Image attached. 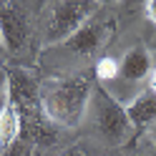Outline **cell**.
Listing matches in <instances>:
<instances>
[{"instance_id":"6","label":"cell","mask_w":156,"mask_h":156,"mask_svg":"<svg viewBox=\"0 0 156 156\" xmlns=\"http://www.w3.org/2000/svg\"><path fill=\"white\" fill-rule=\"evenodd\" d=\"M154 71V63H151V53L149 48L136 43L131 45L129 51L123 53L121 63H119V76H116V81H126V83H139L144 78H149Z\"/></svg>"},{"instance_id":"13","label":"cell","mask_w":156,"mask_h":156,"mask_svg":"<svg viewBox=\"0 0 156 156\" xmlns=\"http://www.w3.org/2000/svg\"><path fill=\"white\" fill-rule=\"evenodd\" d=\"M5 86H8V76H5V73H0V93L5 91Z\"/></svg>"},{"instance_id":"11","label":"cell","mask_w":156,"mask_h":156,"mask_svg":"<svg viewBox=\"0 0 156 156\" xmlns=\"http://www.w3.org/2000/svg\"><path fill=\"white\" fill-rule=\"evenodd\" d=\"M63 156H88V154H86V149H81V146H71Z\"/></svg>"},{"instance_id":"2","label":"cell","mask_w":156,"mask_h":156,"mask_svg":"<svg viewBox=\"0 0 156 156\" xmlns=\"http://www.w3.org/2000/svg\"><path fill=\"white\" fill-rule=\"evenodd\" d=\"M88 111L93 113L96 131H98L108 144L121 146L131 136L133 129H131L129 113H126V106L116 98L113 93H108L106 88H101V86H98V88H93Z\"/></svg>"},{"instance_id":"14","label":"cell","mask_w":156,"mask_h":156,"mask_svg":"<svg viewBox=\"0 0 156 156\" xmlns=\"http://www.w3.org/2000/svg\"><path fill=\"white\" fill-rule=\"evenodd\" d=\"M5 93H8V86H5V91L0 93V108H3V101H5Z\"/></svg>"},{"instance_id":"8","label":"cell","mask_w":156,"mask_h":156,"mask_svg":"<svg viewBox=\"0 0 156 156\" xmlns=\"http://www.w3.org/2000/svg\"><path fill=\"white\" fill-rule=\"evenodd\" d=\"M126 113H129L131 129H139V131L154 129L156 126V93L149 88L136 93L126 106Z\"/></svg>"},{"instance_id":"5","label":"cell","mask_w":156,"mask_h":156,"mask_svg":"<svg viewBox=\"0 0 156 156\" xmlns=\"http://www.w3.org/2000/svg\"><path fill=\"white\" fill-rule=\"evenodd\" d=\"M113 33V20L108 15H101L96 13L88 23H86L83 28H78V30L68 38V41L63 43L71 53H81V55H91L96 51H101V48L106 45V41L111 38Z\"/></svg>"},{"instance_id":"15","label":"cell","mask_w":156,"mask_h":156,"mask_svg":"<svg viewBox=\"0 0 156 156\" xmlns=\"http://www.w3.org/2000/svg\"><path fill=\"white\" fill-rule=\"evenodd\" d=\"M151 141H154V146H156V126L151 129Z\"/></svg>"},{"instance_id":"7","label":"cell","mask_w":156,"mask_h":156,"mask_svg":"<svg viewBox=\"0 0 156 156\" xmlns=\"http://www.w3.org/2000/svg\"><path fill=\"white\" fill-rule=\"evenodd\" d=\"M20 131H23V116H20L15 96L10 93V88H8L3 108H0V154L13 149V144L18 141Z\"/></svg>"},{"instance_id":"1","label":"cell","mask_w":156,"mask_h":156,"mask_svg":"<svg viewBox=\"0 0 156 156\" xmlns=\"http://www.w3.org/2000/svg\"><path fill=\"white\" fill-rule=\"evenodd\" d=\"M93 83L88 76H71V78H58L41 86V108L55 126L73 129L78 126L91 106Z\"/></svg>"},{"instance_id":"12","label":"cell","mask_w":156,"mask_h":156,"mask_svg":"<svg viewBox=\"0 0 156 156\" xmlns=\"http://www.w3.org/2000/svg\"><path fill=\"white\" fill-rule=\"evenodd\" d=\"M149 91H154V93H156V68H154L151 76H149Z\"/></svg>"},{"instance_id":"3","label":"cell","mask_w":156,"mask_h":156,"mask_svg":"<svg viewBox=\"0 0 156 156\" xmlns=\"http://www.w3.org/2000/svg\"><path fill=\"white\" fill-rule=\"evenodd\" d=\"M96 13H101V5L91 3V0H61V3H53L51 20L45 25V43H66Z\"/></svg>"},{"instance_id":"16","label":"cell","mask_w":156,"mask_h":156,"mask_svg":"<svg viewBox=\"0 0 156 156\" xmlns=\"http://www.w3.org/2000/svg\"><path fill=\"white\" fill-rule=\"evenodd\" d=\"M0 48H3V35H0Z\"/></svg>"},{"instance_id":"4","label":"cell","mask_w":156,"mask_h":156,"mask_svg":"<svg viewBox=\"0 0 156 156\" xmlns=\"http://www.w3.org/2000/svg\"><path fill=\"white\" fill-rule=\"evenodd\" d=\"M0 35H3V48L8 53H23L30 38V20L23 5L18 3H0Z\"/></svg>"},{"instance_id":"10","label":"cell","mask_w":156,"mask_h":156,"mask_svg":"<svg viewBox=\"0 0 156 156\" xmlns=\"http://www.w3.org/2000/svg\"><path fill=\"white\" fill-rule=\"evenodd\" d=\"M144 10H146V18H149V20H151V23L156 25V0H149Z\"/></svg>"},{"instance_id":"9","label":"cell","mask_w":156,"mask_h":156,"mask_svg":"<svg viewBox=\"0 0 156 156\" xmlns=\"http://www.w3.org/2000/svg\"><path fill=\"white\" fill-rule=\"evenodd\" d=\"M96 73H98V78L103 83H111V81H116V76H119V63H116L113 58H103V61H98Z\"/></svg>"}]
</instances>
